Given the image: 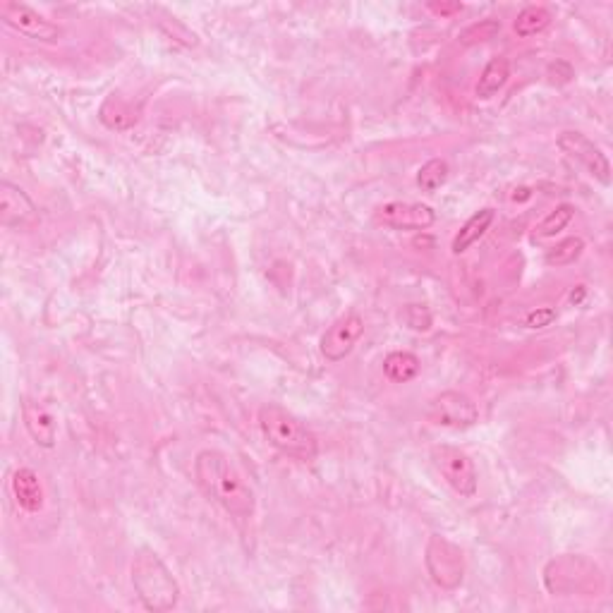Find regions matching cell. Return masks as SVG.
I'll return each instance as SVG.
<instances>
[{
    "instance_id": "6da1fadb",
    "label": "cell",
    "mask_w": 613,
    "mask_h": 613,
    "mask_svg": "<svg viewBox=\"0 0 613 613\" xmlns=\"http://www.w3.org/2000/svg\"><path fill=\"white\" fill-rule=\"evenodd\" d=\"M194 482L202 494L216 506H221L230 518L250 520L257 508V499L250 484L240 475L238 467L230 463L226 453L206 448L194 458Z\"/></svg>"
},
{
    "instance_id": "7a4b0ae2",
    "label": "cell",
    "mask_w": 613,
    "mask_h": 613,
    "mask_svg": "<svg viewBox=\"0 0 613 613\" xmlns=\"http://www.w3.org/2000/svg\"><path fill=\"white\" fill-rule=\"evenodd\" d=\"M132 587L144 609L154 613L173 611L180 602V585L161 556L151 549H139L130 568Z\"/></svg>"
},
{
    "instance_id": "3957f363",
    "label": "cell",
    "mask_w": 613,
    "mask_h": 613,
    "mask_svg": "<svg viewBox=\"0 0 613 613\" xmlns=\"http://www.w3.org/2000/svg\"><path fill=\"white\" fill-rule=\"evenodd\" d=\"M259 429L269 446L288 458L300 460V463H312L319 453L317 436L307 429L305 422H300L293 412H288L281 405H264L259 408Z\"/></svg>"
},
{
    "instance_id": "277c9868",
    "label": "cell",
    "mask_w": 613,
    "mask_h": 613,
    "mask_svg": "<svg viewBox=\"0 0 613 613\" xmlns=\"http://www.w3.org/2000/svg\"><path fill=\"white\" fill-rule=\"evenodd\" d=\"M544 585L551 594L566 597V594H590L599 592L602 578L597 566H592L582 556H563L551 561L544 570Z\"/></svg>"
},
{
    "instance_id": "5b68a950",
    "label": "cell",
    "mask_w": 613,
    "mask_h": 613,
    "mask_svg": "<svg viewBox=\"0 0 613 613\" xmlns=\"http://www.w3.org/2000/svg\"><path fill=\"white\" fill-rule=\"evenodd\" d=\"M432 463L436 472L443 477V482H446L455 494L463 496V499H470V496L477 494V467L465 451L441 443V446L432 448Z\"/></svg>"
},
{
    "instance_id": "8992f818",
    "label": "cell",
    "mask_w": 613,
    "mask_h": 613,
    "mask_svg": "<svg viewBox=\"0 0 613 613\" xmlns=\"http://www.w3.org/2000/svg\"><path fill=\"white\" fill-rule=\"evenodd\" d=\"M427 573L441 590H455L465 578V556L460 546L448 542L446 537L434 534L427 544Z\"/></svg>"
},
{
    "instance_id": "52a82bcc",
    "label": "cell",
    "mask_w": 613,
    "mask_h": 613,
    "mask_svg": "<svg viewBox=\"0 0 613 613\" xmlns=\"http://www.w3.org/2000/svg\"><path fill=\"white\" fill-rule=\"evenodd\" d=\"M0 17H3V22L8 24L10 29H15L17 34L41 41V44H56L60 36H63V29H60L58 24L46 20L41 12H36L24 3L5 0V3L0 5Z\"/></svg>"
},
{
    "instance_id": "ba28073f",
    "label": "cell",
    "mask_w": 613,
    "mask_h": 613,
    "mask_svg": "<svg viewBox=\"0 0 613 613\" xmlns=\"http://www.w3.org/2000/svg\"><path fill=\"white\" fill-rule=\"evenodd\" d=\"M558 149L568 156V159L578 161L594 180H599L602 185H611V163L606 159V154L590 137L582 135L578 130H566L558 135Z\"/></svg>"
},
{
    "instance_id": "9c48e42d",
    "label": "cell",
    "mask_w": 613,
    "mask_h": 613,
    "mask_svg": "<svg viewBox=\"0 0 613 613\" xmlns=\"http://www.w3.org/2000/svg\"><path fill=\"white\" fill-rule=\"evenodd\" d=\"M427 420L448 429H467L479 420V410L467 393L443 391L429 403Z\"/></svg>"
},
{
    "instance_id": "30bf717a",
    "label": "cell",
    "mask_w": 613,
    "mask_h": 613,
    "mask_svg": "<svg viewBox=\"0 0 613 613\" xmlns=\"http://www.w3.org/2000/svg\"><path fill=\"white\" fill-rule=\"evenodd\" d=\"M362 333H364L362 314H357V312L343 314V317L333 321L329 329H326L324 336H321V341H319L321 355H324L326 362H331V364L343 362L345 357L355 350V345L362 338Z\"/></svg>"
},
{
    "instance_id": "8fae6325",
    "label": "cell",
    "mask_w": 613,
    "mask_h": 613,
    "mask_svg": "<svg viewBox=\"0 0 613 613\" xmlns=\"http://www.w3.org/2000/svg\"><path fill=\"white\" fill-rule=\"evenodd\" d=\"M376 218L393 230H427L436 223V211L429 204L388 202L379 206Z\"/></svg>"
},
{
    "instance_id": "7c38bea8",
    "label": "cell",
    "mask_w": 613,
    "mask_h": 613,
    "mask_svg": "<svg viewBox=\"0 0 613 613\" xmlns=\"http://www.w3.org/2000/svg\"><path fill=\"white\" fill-rule=\"evenodd\" d=\"M39 216L36 204L32 202L22 187L12 185V182H0V223L8 230H20L32 226Z\"/></svg>"
},
{
    "instance_id": "4fadbf2b",
    "label": "cell",
    "mask_w": 613,
    "mask_h": 613,
    "mask_svg": "<svg viewBox=\"0 0 613 613\" xmlns=\"http://www.w3.org/2000/svg\"><path fill=\"white\" fill-rule=\"evenodd\" d=\"M22 420H24V427H27L29 436H32L36 446L41 448H53L58 441V422L56 417L48 412L44 405L36 403V400H29L24 398L22 403Z\"/></svg>"
},
{
    "instance_id": "5bb4252c",
    "label": "cell",
    "mask_w": 613,
    "mask_h": 613,
    "mask_svg": "<svg viewBox=\"0 0 613 613\" xmlns=\"http://www.w3.org/2000/svg\"><path fill=\"white\" fill-rule=\"evenodd\" d=\"M10 491L12 499L17 501L22 511L39 513L44 508V487H41L39 475L29 470V467H20V470L12 472Z\"/></svg>"
},
{
    "instance_id": "9a60e30c",
    "label": "cell",
    "mask_w": 613,
    "mask_h": 613,
    "mask_svg": "<svg viewBox=\"0 0 613 613\" xmlns=\"http://www.w3.org/2000/svg\"><path fill=\"white\" fill-rule=\"evenodd\" d=\"M496 218V211L494 209H479L472 214L467 221L460 226L458 235H455L453 242H451V252L453 254H465L467 250H470L475 242H479L487 235V230L491 228V223H494Z\"/></svg>"
},
{
    "instance_id": "2e32d148",
    "label": "cell",
    "mask_w": 613,
    "mask_h": 613,
    "mask_svg": "<svg viewBox=\"0 0 613 613\" xmlns=\"http://www.w3.org/2000/svg\"><path fill=\"white\" fill-rule=\"evenodd\" d=\"M508 80H511V63H508V58H491L484 65L482 75H479L475 94L479 99H491V96H496L506 87Z\"/></svg>"
},
{
    "instance_id": "e0dca14e",
    "label": "cell",
    "mask_w": 613,
    "mask_h": 613,
    "mask_svg": "<svg viewBox=\"0 0 613 613\" xmlns=\"http://www.w3.org/2000/svg\"><path fill=\"white\" fill-rule=\"evenodd\" d=\"M422 362L415 352L408 350H396L388 352L384 357V374L393 384H410L417 374H420Z\"/></svg>"
},
{
    "instance_id": "ac0fdd59",
    "label": "cell",
    "mask_w": 613,
    "mask_h": 613,
    "mask_svg": "<svg viewBox=\"0 0 613 613\" xmlns=\"http://www.w3.org/2000/svg\"><path fill=\"white\" fill-rule=\"evenodd\" d=\"M551 24V10L544 8V5H527L518 12L515 17L513 29L520 39H530V36L542 34L546 27Z\"/></svg>"
},
{
    "instance_id": "d6986e66",
    "label": "cell",
    "mask_w": 613,
    "mask_h": 613,
    "mask_svg": "<svg viewBox=\"0 0 613 613\" xmlns=\"http://www.w3.org/2000/svg\"><path fill=\"white\" fill-rule=\"evenodd\" d=\"M575 218V206L573 204H558L554 211H549L542 218L537 228H534V238L546 240V238H556L561 230L568 228V223Z\"/></svg>"
},
{
    "instance_id": "ffe728a7",
    "label": "cell",
    "mask_w": 613,
    "mask_h": 613,
    "mask_svg": "<svg viewBox=\"0 0 613 613\" xmlns=\"http://www.w3.org/2000/svg\"><path fill=\"white\" fill-rule=\"evenodd\" d=\"M582 252H585V240L582 238H566L558 242L556 247H551L549 252H546L544 262L549 266H554V269H563V266L575 264L582 257Z\"/></svg>"
},
{
    "instance_id": "44dd1931",
    "label": "cell",
    "mask_w": 613,
    "mask_h": 613,
    "mask_svg": "<svg viewBox=\"0 0 613 613\" xmlns=\"http://www.w3.org/2000/svg\"><path fill=\"white\" fill-rule=\"evenodd\" d=\"M448 173H451V168H448L446 161L432 159L424 163V166L420 168V173H417V185H420L424 192H436L439 187L446 185Z\"/></svg>"
},
{
    "instance_id": "7402d4cb",
    "label": "cell",
    "mask_w": 613,
    "mask_h": 613,
    "mask_svg": "<svg viewBox=\"0 0 613 613\" xmlns=\"http://www.w3.org/2000/svg\"><path fill=\"white\" fill-rule=\"evenodd\" d=\"M499 32H501L499 20H491V17H489V20H479V22L470 24V27L460 32V44H463V46L484 44V41L494 39V36Z\"/></svg>"
},
{
    "instance_id": "603a6c76",
    "label": "cell",
    "mask_w": 613,
    "mask_h": 613,
    "mask_svg": "<svg viewBox=\"0 0 613 613\" xmlns=\"http://www.w3.org/2000/svg\"><path fill=\"white\" fill-rule=\"evenodd\" d=\"M403 321L412 331H429L432 329V312L424 305H408L403 312Z\"/></svg>"
},
{
    "instance_id": "cb8c5ba5",
    "label": "cell",
    "mask_w": 613,
    "mask_h": 613,
    "mask_svg": "<svg viewBox=\"0 0 613 613\" xmlns=\"http://www.w3.org/2000/svg\"><path fill=\"white\" fill-rule=\"evenodd\" d=\"M558 319V312L554 307H537L523 319L525 329H546Z\"/></svg>"
},
{
    "instance_id": "d4e9b609",
    "label": "cell",
    "mask_w": 613,
    "mask_h": 613,
    "mask_svg": "<svg viewBox=\"0 0 613 613\" xmlns=\"http://www.w3.org/2000/svg\"><path fill=\"white\" fill-rule=\"evenodd\" d=\"M429 10L436 12V15H453V12L463 10V5L460 3H432L429 5Z\"/></svg>"
}]
</instances>
